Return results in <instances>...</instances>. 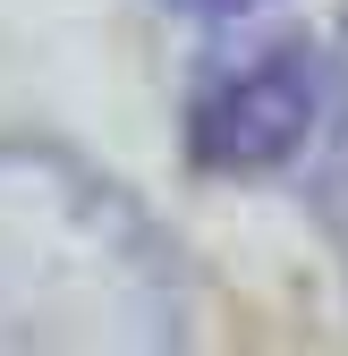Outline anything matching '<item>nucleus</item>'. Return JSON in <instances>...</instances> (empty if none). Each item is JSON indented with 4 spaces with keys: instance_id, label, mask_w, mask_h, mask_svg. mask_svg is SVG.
I'll return each instance as SVG.
<instances>
[{
    "instance_id": "1",
    "label": "nucleus",
    "mask_w": 348,
    "mask_h": 356,
    "mask_svg": "<svg viewBox=\"0 0 348 356\" xmlns=\"http://www.w3.org/2000/svg\"><path fill=\"white\" fill-rule=\"evenodd\" d=\"M315 111H323V76L297 42H272L255 60H230L196 85V111H187V145L204 170H280L297 145L315 136Z\"/></svg>"
},
{
    "instance_id": "2",
    "label": "nucleus",
    "mask_w": 348,
    "mask_h": 356,
    "mask_svg": "<svg viewBox=\"0 0 348 356\" xmlns=\"http://www.w3.org/2000/svg\"><path fill=\"white\" fill-rule=\"evenodd\" d=\"M179 9H204V17H238V9H255V0H179Z\"/></svg>"
},
{
    "instance_id": "3",
    "label": "nucleus",
    "mask_w": 348,
    "mask_h": 356,
    "mask_svg": "<svg viewBox=\"0 0 348 356\" xmlns=\"http://www.w3.org/2000/svg\"><path fill=\"white\" fill-rule=\"evenodd\" d=\"M340 204H348V145H340Z\"/></svg>"
}]
</instances>
